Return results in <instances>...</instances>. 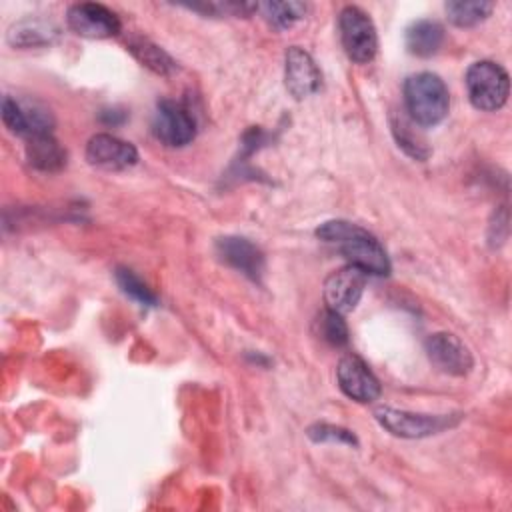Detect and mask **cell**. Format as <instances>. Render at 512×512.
Listing matches in <instances>:
<instances>
[{
  "instance_id": "1",
  "label": "cell",
  "mask_w": 512,
  "mask_h": 512,
  "mask_svg": "<svg viewBox=\"0 0 512 512\" xmlns=\"http://www.w3.org/2000/svg\"><path fill=\"white\" fill-rule=\"evenodd\" d=\"M316 236L326 244H334L348 264L366 274H390V260L384 246L374 234L348 220H328L316 228Z\"/></svg>"
},
{
  "instance_id": "2",
  "label": "cell",
  "mask_w": 512,
  "mask_h": 512,
  "mask_svg": "<svg viewBox=\"0 0 512 512\" xmlns=\"http://www.w3.org/2000/svg\"><path fill=\"white\" fill-rule=\"evenodd\" d=\"M404 106L414 124H440L450 108V94L444 80L432 72L408 76L404 82Z\"/></svg>"
},
{
  "instance_id": "3",
  "label": "cell",
  "mask_w": 512,
  "mask_h": 512,
  "mask_svg": "<svg viewBox=\"0 0 512 512\" xmlns=\"http://www.w3.org/2000/svg\"><path fill=\"white\" fill-rule=\"evenodd\" d=\"M466 90L474 108L482 112H496L508 100V72L492 60L474 62L466 70Z\"/></svg>"
},
{
  "instance_id": "4",
  "label": "cell",
  "mask_w": 512,
  "mask_h": 512,
  "mask_svg": "<svg viewBox=\"0 0 512 512\" xmlns=\"http://www.w3.org/2000/svg\"><path fill=\"white\" fill-rule=\"evenodd\" d=\"M374 418L384 430H388L394 436L424 438L456 426L460 414H416L408 410L380 406L374 410Z\"/></svg>"
},
{
  "instance_id": "5",
  "label": "cell",
  "mask_w": 512,
  "mask_h": 512,
  "mask_svg": "<svg viewBox=\"0 0 512 512\" xmlns=\"http://www.w3.org/2000/svg\"><path fill=\"white\" fill-rule=\"evenodd\" d=\"M342 48L356 64H368L378 52V34L372 18L358 6L342 8L338 16Z\"/></svg>"
},
{
  "instance_id": "6",
  "label": "cell",
  "mask_w": 512,
  "mask_h": 512,
  "mask_svg": "<svg viewBox=\"0 0 512 512\" xmlns=\"http://www.w3.org/2000/svg\"><path fill=\"white\" fill-rule=\"evenodd\" d=\"M152 132L166 146H186L196 136V120L184 104L174 100H160L154 112Z\"/></svg>"
},
{
  "instance_id": "7",
  "label": "cell",
  "mask_w": 512,
  "mask_h": 512,
  "mask_svg": "<svg viewBox=\"0 0 512 512\" xmlns=\"http://www.w3.org/2000/svg\"><path fill=\"white\" fill-rule=\"evenodd\" d=\"M366 286V272L360 268L346 264L344 268L334 270L326 280H324V304L328 310L338 312V314H348L352 312L364 292Z\"/></svg>"
},
{
  "instance_id": "8",
  "label": "cell",
  "mask_w": 512,
  "mask_h": 512,
  "mask_svg": "<svg viewBox=\"0 0 512 512\" xmlns=\"http://www.w3.org/2000/svg\"><path fill=\"white\" fill-rule=\"evenodd\" d=\"M66 22L72 32L84 38H110L122 28L120 18L110 8L96 2L72 4L66 12Z\"/></svg>"
},
{
  "instance_id": "9",
  "label": "cell",
  "mask_w": 512,
  "mask_h": 512,
  "mask_svg": "<svg viewBox=\"0 0 512 512\" xmlns=\"http://www.w3.org/2000/svg\"><path fill=\"white\" fill-rule=\"evenodd\" d=\"M426 354L440 372L450 376H466L474 366L468 346L450 332L430 334L426 340Z\"/></svg>"
},
{
  "instance_id": "10",
  "label": "cell",
  "mask_w": 512,
  "mask_h": 512,
  "mask_svg": "<svg viewBox=\"0 0 512 512\" xmlns=\"http://www.w3.org/2000/svg\"><path fill=\"white\" fill-rule=\"evenodd\" d=\"M322 76L314 58L300 46H290L284 56V84L286 90L302 100L320 88Z\"/></svg>"
},
{
  "instance_id": "11",
  "label": "cell",
  "mask_w": 512,
  "mask_h": 512,
  "mask_svg": "<svg viewBox=\"0 0 512 512\" xmlns=\"http://www.w3.org/2000/svg\"><path fill=\"white\" fill-rule=\"evenodd\" d=\"M340 390L356 402H372L380 396V382L370 372L366 362L354 354L344 356L336 368Z\"/></svg>"
},
{
  "instance_id": "12",
  "label": "cell",
  "mask_w": 512,
  "mask_h": 512,
  "mask_svg": "<svg viewBox=\"0 0 512 512\" xmlns=\"http://www.w3.org/2000/svg\"><path fill=\"white\" fill-rule=\"evenodd\" d=\"M86 160L102 170H126L138 162V150L112 134H96L86 144Z\"/></svg>"
},
{
  "instance_id": "13",
  "label": "cell",
  "mask_w": 512,
  "mask_h": 512,
  "mask_svg": "<svg viewBox=\"0 0 512 512\" xmlns=\"http://www.w3.org/2000/svg\"><path fill=\"white\" fill-rule=\"evenodd\" d=\"M216 252L228 266L260 282L264 274V254L256 244L240 236H222L216 240Z\"/></svg>"
},
{
  "instance_id": "14",
  "label": "cell",
  "mask_w": 512,
  "mask_h": 512,
  "mask_svg": "<svg viewBox=\"0 0 512 512\" xmlns=\"http://www.w3.org/2000/svg\"><path fill=\"white\" fill-rule=\"evenodd\" d=\"M26 160L40 172H58L66 166V150L52 134L26 138Z\"/></svg>"
},
{
  "instance_id": "15",
  "label": "cell",
  "mask_w": 512,
  "mask_h": 512,
  "mask_svg": "<svg viewBox=\"0 0 512 512\" xmlns=\"http://www.w3.org/2000/svg\"><path fill=\"white\" fill-rule=\"evenodd\" d=\"M444 42V28L436 20H416L406 28L404 44L406 50L418 58H430L440 50Z\"/></svg>"
},
{
  "instance_id": "16",
  "label": "cell",
  "mask_w": 512,
  "mask_h": 512,
  "mask_svg": "<svg viewBox=\"0 0 512 512\" xmlns=\"http://www.w3.org/2000/svg\"><path fill=\"white\" fill-rule=\"evenodd\" d=\"M128 50L134 54V58L150 68L152 72L160 74V76H170L178 66L174 62V58L164 52L160 46H156L154 42H150L148 38H142V36H132L128 42H126Z\"/></svg>"
},
{
  "instance_id": "17",
  "label": "cell",
  "mask_w": 512,
  "mask_h": 512,
  "mask_svg": "<svg viewBox=\"0 0 512 512\" xmlns=\"http://www.w3.org/2000/svg\"><path fill=\"white\" fill-rule=\"evenodd\" d=\"M444 10H446L448 20L454 26L470 28V26H476L482 20H486L492 14L494 4L492 2H478V0H474V2L454 0V2H446Z\"/></svg>"
},
{
  "instance_id": "18",
  "label": "cell",
  "mask_w": 512,
  "mask_h": 512,
  "mask_svg": "<svg viewBox=\"0 0 512 512\" xmlns=\"http://www.w3.org/2000/svg\"><path fill=\"white\" fill-rule=\"evenodd\" d=\"M54 36V28L38 20H22L8 30V42L18 48H32L48 44Z\"/></svg>"
},
{
  "instance_id": "19",
  "label": "cell",
  "mask_w": 512,
  "mask_h": 512,
  "mask_svg": "<svg viewBox=\"0 0 512 512\" xmlns=\"http://www.w3.org/2000/svg\"><path fill=\"white\" fill-rule=\"evenodd\" d=\"M316 332L318 336L332 344V346H346L348 340H350V332H348V326L344 322V316L338 314V312H332V310H322L316 318Z\"/></svg>"
},
{
  "instance_id": "20",
  "label": "cell",
  "mask_w": 512,
  "mask_h": 512,
  "mask_svg": "<svg viewBox=\"0 0 512 512\" xmlns=\"http://www.w3.org/2000/svg\"><path fill=\"white\" fill-rule=\"evenodd\" d=\"M264 12L274 28L284 30L302 20L308 12V6L304 2H266Z\"/></svg>"
},
{
  "instance_id": "21",
  "label": "cell",
  "mask_w": 512,
  "mask_h": 512,
  "mask_svg": "<svg viewBox=\"0 0 512 512\" xmlns=\"http://www.w3.org/2000/svg\"><path fill=\"white\" fill-rule=\"evenodd\" d=\"M118 286L126 296L136 300L142 306H156V294L130 270V268H116L114 272Z\"/></svg>"
},
{
  "instance_id": "22",
  "label": "cell",
  "mask_w": 512,
  "mask_h": 512,
  "mask_svg": "<svg viewBox=\"0 0 512 512\" xmlns=\"http://www.w3.org/2000/svg\"><path fill=\"white\" fill-rule=\"evenodd\" d=\"M410 122L406 120H394L392 122V132H394V138L398 142V146L412 158L416 160H424L428 156V148L424 144V140L420 136H416L412 130H410Z\"/></svg>"
},
{
  "instance_id": "23",
  "label": "cell",
  "mask_w": 512,
  "mask_h": 512,
  "mask_svg": "<svg viewBox=\"0 0 512 512\" xmlns=\"http://www.w3.org/2000/svg\"><path fill=\"white\" fill-rule=\"evenodd\" d=\"M190 10L210 14V16H250L254 10H258V4L254 2H202V4H190Z\"/></svg>"
},
{
  "instance_id": "24",
  "label": "cell",
  "mask_w": 512,
  "mask_h": 512,
  "mask_svg": "<svg viewBox=\"0 0 512 512\" xmlns=\"http://www.w3.org/2000/svg\"><path fill=\"white\" fill-rule=\"evenodd\" d=\"M308 438L314 442H340V444H350V446H358L356 436L340 426L334 424H312L308 428Z\"/></svg>"
},
{
  "instance_id": "25",
  "label": "cell",
  "mask_w": 512,
  "mask_h": 512,
  "mask_svg": "<svg viewBox=\"0 0 512 512\" xmlns=\"http://www.w3.org/2000/svg\"><path fill=\"white\" fill-rule=\"evenodd\" d=\"M2 120L10 132L18 136H28V124H26L22 104L12 96H4L2 100Z\"/></svg>"
}]
</instances>
